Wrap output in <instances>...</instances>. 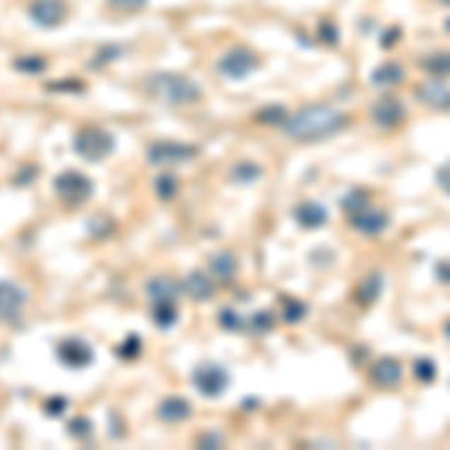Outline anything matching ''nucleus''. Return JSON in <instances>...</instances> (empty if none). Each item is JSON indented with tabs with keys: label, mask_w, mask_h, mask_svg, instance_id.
<instances>
[{
	"label": "nucleus",
	"mask_w": 450,
	"mask_h": 450,
	"mask_svg": "<svg viewBox=\"0 0 450 450\" xmlns=\"http://www.w3.org/2000/svg\"><path fill=\"white\" fill-rule=\"evenodd\" d=\"M352 117L340 108H330V105H309L304 111H297L294 117H285V132L297 142H324L330 135L342 132Z\"/></svg>",
	"instance_id": "1"
},
{
	"label": "nucleus",
	"mask_w": 450,
	"mask_h": 450,
	"mask_svg": "<svg viewBox=\"0 0 450 450\" xmlns=\"http://www.w3.org/2000/svg\"><path fill=\"white\" fill-rule=\"evenodd\" d=\"M192 384L198 387V393L219 396V393H225V387H229V372L217 364H204L192 372Z\"/></svg>",
	"instance_id": "2"
},
{
	"label": "nucleus",
	"mask_w": 450,
	"mask_h": 450,
	"mask_svg": "<svg viewBox=\"0 0 450 450\" xmlns=\"http://www.w3.org/2000/svg\"><path fill=\"white\" fill-rule=\"evenodd\" d=\"M387 225H391V214L381 207H364V210H357V214H352V229L360 231V234H367V237H375V234H381Z\"/></svg>",
	"instance_id": "3"
},
{
	"label": "nucleus",
	"mask_w": 450,
	"mask_h": 450,
	"mask_svg": "<svg viewBox=\"0 0 450 450\" xmlns=\"http://www.w3.org/2000/svg\"><path fill=\"white\" fill-rule=\"evenodd\" d=\"M372 384L375 387H381V391H393V387L403 384V364H399L396 357H381V360H375V367H372Z\"/></svg>",
	"instance_id": "4"
},
{
	"label": "nucleus",
	"mask_w": 450,
	"mask_h": 450,
	"mask_svg": "<svg viewBox=\"0 0 450 450\" xmlns=\"http://www.w3.org/2000/svg\"><path fill=\"white\" fill-rule=\"evenodd\" d=\"M372 120L379 123L381 129H396L399 123L405 120V105L399 103L396 96H384L372 105Z\"/></svg>",
	"instance_id": "5"
},
{
	"label": "nucleus",
	"mask_w": 450,
	"mask_h": 450,
	"mask_svg": "<svg viewBox=\"0 0 450 450\" xmlns=\"http://www.w3.org/2000/svg\"><path fill=\"white\" fill-rule=\"evenodd\" d=\"M111 147H115V142H111V135H105V132H81L79 139H75V150L91 162L108 156Z\"/></svg>",
	"instance_id": "6"
},
{
	"label": "nucleus",
	"mask_w": 450,
	"mask_h": 450,
	"mask_svg": "<svg viewBox=\"0 0 450 450\" xmlns=\"http://www.w3.org/2000/svg\"><path fill=\"white\" fill-rule=\"evenodd\" d=\"M417 99L432 111H450V87L444 81H423L417 87Z\"/></svg>",
	"instance_id": "7"
},
{
	"label": "nucleus",
	"mask_w": 450,
	"mask_h": 450,
	"mask_svg": "<svg viewBox=\"0 0 450 450\" xmlns=\"http://www.w3.org/2000/svg\"><path fill=\"white\" fill-rule=\"evenodd\" d=\"M91 180L81 178V174H75V171H67V174H60L57 178V192L67 198V202H84L87 195H91Z\"/></svg>",
	"instance_id": "8"
},
{
	"label": "nucleus",
	"mask_w": 450,
	"mask_h": 450,
	"mask_svg": "<svg viewBox=\"0 0 450 450\" xmlns=\"http://www.w3.org/2000/svg\"><path fill=\"white\" fill-rule=\"evenodd\" d=\"M24 304H28V294H24L18 285L0 282V318H16L24 309Z\"/></svg>",
	"instance_id": "9"
},
{
	"label": "nucleus",
	"mask_w": 450,
	"mask_h": 450,
	"mask_svg": "<svg viewBox=\"0 0 450 450\" xmlns=\"http://www.w3.org/2000/svg\"><path fill=\"white\" fill-rule=\"evenodd\" d=\"M60 360H64L67 367H87L93 360V352H91V345H84V342H79V340H69V342H64L60 345Z\"/></svg>",
	"instance_id": "10"
},
{
	"label": "nucleus",
	"mask_w": 450,
	"mask_h": 450,
	"mask_svg": "<svg viewBox=\"0 0 450 450\" xmlns=\"http://www.w3.org/2000/svg\"><path fill=\"white\" fill-rule=\"evenodd\" d=\"M381 292H384V273L372 270L369 277L360 279V285H357V304L360 306H372L375 300L381 297Z\"/></svg>",
	"instance_id": "11"
},
{
	"label": "nucleus",
	"mask_w": 450,
	"mask_h": 450,
	"mask_svg": "<svg viewBox=\"0 0 450 450\" xmlns=\"http://www.w3.org/2000/svg\"><path fill=\"white\" fill-rule=\"evenodd\" d=\"M294 219L304 225V229H321L328 222V207H321L318 202H306L294 207Z\"/></svg>",
	"instance_id": "12"
},
{
	"label": "nucleus",
	"mask_w": 450,
	"mask_h": 450,
	"mask_svg": "<svg viewBox=\"0 0 450 450\" xmlns=\"http://www.w3.org/2000/svg\"><path fill=\"white\" fill-rule=\"evenodd\" d=\"M195 150L186 144H156L150 147V162H186L192 159Z\"/></svg>",
	"instance_id": "13"
},
{
	"label": "nucleus",
	"mask_w": 450,
	"mask_h": 450,
	"mask_svg": "<svg viewBox=\"0 0 450 450\" xmlns=\"http://www.w3.org/2000/svg\"><path fill=\"white\" fill-rule=\"evenodd\" d=\"M219 67H222L225 75H231V79H241V75H246V72L255 69V57L246 54V52H234L231 57H225Z\"/></svg>",
	"instance_id": "14"
},
{
	"label": "nucleus",
	"mask_w": 450,
	"mask_h": 450,
	"mask_svg": "<svg viewBox=\"0 0 450 450\" xmlns=\"http://www.w3.org/2000/svg\"><path fill=\"white\" fill-rule=\"evenodd\" d=\"M403 79H405V69L399 67V64H393V60L372 72V84H375V87H393V84H399Z\"/></svg>",
	"instance_id": "15"
},
{
	"label": "nucleus",
	"mask_w": 450,
	"mask_h": 450,
	"mask_svg": "<svg viewBox=\"0 0 450 450\" xmlns=\"http://www.w3.org/2000/svg\"><path fill=\"white\" fill-rule=\"evenodd\" d=\"M159 415L166 417L168 423H178V420H186L192 415V405L186 403V399H180V396H171L168 403H162V408H159Z\"/></svg>",
	"instance_id": "16"
},
{
	"label": "nucleus",
	"mask_w": 450,
	"mask_h": 450,
	"mask_svg": "<svg viewBox=\"0 0 450 450\" xmlns=\"http://www.w3.org/2000/svg\"><path fill=\"white\" fill-rule=\"evenodd\" d=\"M411 372H415V379L420 384H429V381H435V375H439V367H435L432 357H417L415 367H411Z\"/></svg>",
	"instance_id": "17"
},
{
	"label": "nucleus",
	"mask_w": 450,
	"mask_h": 450,
	"mask_svg": "<svg viewBox=\"0 0 450 450\" xmlns=\"http://www.w3.org/2000/svg\"><path fill=\"white\" fill-rule=\"evenodd\" d=\"M186 289H190L192 297L207 300L210 294H214V279H207L204 273H192V277H190V285H186Z\"/></svg>",
	"instance_id": "18"
},
{
	"label": "nucleus",
	"mask_w": 450,
	"mask_h": 450,
	"mask_svg": "<svg viewBox=\"0 0 450 450\" xmlns=\"http://www.w3.org/2000/svg\"><path fill=\"white\" fill-rule=\"evenodd\" d=\"M154 318L159 321V328H168V324H174V318H178V309H174V300H156Z\"/></svg>",
	"instance_id": "19"
},
{
	"label": "nucleus",
	"mask_w": 450,
	"mask_h": 450,
	"mask_svg": "<svg viewBox=\"0 0 450 450\" xmlns=\"http://www.w3.org/2000/svg\"><path fill=\"white\" fill-rule=\"evenodd\" d=\"M367 202H369V195H367V192L352 190V192L342 198V210H345V214H357V210H364V207H367Z\"/></svg>",
	"instance_id": "20"
},
{
	"label": "nucleus",
	"mask_w": 450,
	"mask_h": 450,
	"mask_svg": "<svg viewBox=\"0 0 450 450\" xmlns=\"http://www.w3.org/2000/svg\"><path fill=\"white\" fill-rule=\"evenodd\" d=\"M258 178H261V168L255 162H241V166L234 168V180H241V183H255Z\"/></svg>",
	"instance_id": "21"
},
{
	"label": "nucleus",
	"mask_w": 450,
	"mask_h": 450,
	"mask_svg": "<svg viewBox=\"0 0 450 450\" xmlns=\"http://www.w3.org/2000/svg\"><path fill=\"white\" fill-rule=\"evenodd\" d=\"M214 273H217V277H222V279H231L234 277V258L229 253L217 255L214 258Z\"/></svg>",
	"instance_id": "22"
},
{
	"label": "nucleus",
	"mask_w": 450,
	"mask_h": 450,
	"mask_svg": "<svg viewBox=\"0 0 450 450\" xmlns=\"http://www.w3.org/2000/svg\"><path fill=\"white\" fill-rule=\"evenodd\" d=\"M427 72H435V75H447L450 72V64H447V54H435V57H427L420 64Z\"/></svg>",
	"instance_id": "23"
},
{
	"label": "nucleus",
	"mask_w": 450,
	"mask_h": 450,
	"mask_svg": "<svg viewBox=\"0 0 450 450\" xmlns=\"http://www.w3.org/2000/svg\"><path fill=\"white\" fill-rule=\"evenodd\" d=\"M219 321H222V328L225 330H243V318L237 316V312H231V309H225V312H219Z\"/></svg>",
	"instance_id": "24"
},
{
	"label": "nucleus",
	"mask_w": 450,
	"mask_h": 450,
	"mask_svg": "<svg viewBox=\"0 0 450 450\" xmlns=\"http://www.w3.org/2000/svg\"><path fill=\"white\" fill-rule=\"evenodd\" d=\"M285 117H289V111L279 108V105L261 108V115H258V120H265V123H285Z\"/></svg>",
	"instance_id": "25"
},
{
	"label": "nucleus",
	"mask_w": 450,
	"mask_h": 450,
	"mask_svg": "<svg viewBox=\"0 0 450 450\" xmlns=\"http://www.w3.org/2000/svg\"><path fill=\"white\" fill-rule=\"evenodd\" d=\"M306 316V306L300 300H285V321H300Z\"/></svg>",
	"instance_id": "26"
},
{
	"label": "nucleus",
	"mask_w": 450,
	"mask_h": 450,
	"mask_svg": "<svg viewBox=\"0 0 450 450\" xmlns=\"http://www.w3.org/2000/svg\"><path fill=\"white\" fill-rule=\"evenodd\" d=\"M435 180H439V186L450 195V162H444V166H439V171H435Z\"/></svg>",
	"instance_id": "27"
},
{
	"label": "nucleus",
	"mask_w": 450,
	"mask_h": 450,
	"mask_svg": "<svg viewBox=\"0 0 450 450\" xmlns=\"http://www.w3.org/2000/svg\"><path fill=\"white\" fill-rule=\"evenodd\" d=\"M399 36H403V30H399V28H391L387 33H381V48H393Z\"/></svg>",
	"instance_id": "28"
},
{
	"label": "nucleus",
	"mask_w": 450,
	"mask_h": 450,
	"mask_svg": "<svg viewBox=\"0 0 450 450\" xmlns=\"http://www.w3.org/2000/svg\"><path fill=\"white\" fill-rule=\"evenodd\" d=\"M435 277L450 285V258H444V261H439V265H435Z\"/></svg>",
	"instance_id": "29"
},
{
	"label": "nucleus",
	"mask_w": 450,
	"mask_h": 450,
	"mask_svg": "<svg viewBox=\"0 0 450 450\" xmlns=\"http://www.w3.org/2000/svg\"><path fill=\"white\" fill-rule=\"evenodd\" d=\"M253 324H255V330H270L273 328V318L267 316V312H258V316L253 318Z\"/></svg>",
	"instance_id": "30"
},
{
	"label": "nucleus",
	"mask_w": 450,
	"mask_h": 450,
	"mask_svg": "<svg viewBox=\"0 0 450 450\" xmlns=\"http://www.w3.org/2000/svg\"><path fill=\"white\" fill-rule=\"evenodd\" d=\"M447 340H450V321H447Z\"/></svg>",
	"instance_id": "31"
},
{
	"label": "nucleus",
	"mask_w": 450,
	"mask_h": 450,
	"mask_svg": "<svg viewBox=\"0 0 450 450\" xmlns=\"http://www.w3.org/2000/svg\"><path fill=\"white\" fill-rule=\"evenodd\" d=\"M442 4H447V6H450V0H442Z\"/></svg>",
	"instance_id": "32"
},
{
	"label": "nucleus",
	"mask_w": 450,
	"mask_h": 450,
	"mask_svg": "<svg viewBox=\"0 0 450 450\" xmlns=\"http://www.w3.org/2000/svg\"><path fill=\"white\" fill-rule=\"evenodd\" d=\"M447 30H450V21H447Z\"/></svg>",
	"instance_id": "33"
},
{
	"label": "nucleus",
	"mask_w": 450,
	"mask_h": 450,
	"mask_svg": "<svg viewBox=\"0 0 450 450\" xmlns=\"http://www.w3.org/2000/svg\"><path fill=\"white\" fill-rule=\"evenodd\" d=\"M447 64H450V54H447Z\"/></svg>",
	"instance_id": "34"
}]
</instances>
